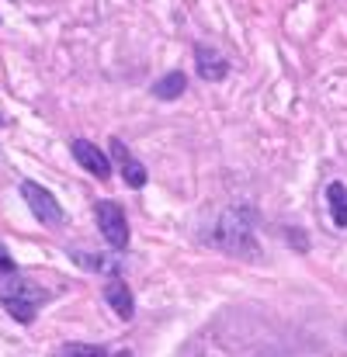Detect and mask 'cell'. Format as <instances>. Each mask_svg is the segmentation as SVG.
<instances>
[{
    "label": "cell",
    "instance_id": "obj_1",
    "mask_svg": "<svg viewBox=\"0 0 347 357\" xmlns=\"http://www.w3.org/2000/svg\"><path fill=\"white\" fill-rule=\"evenodd\" d=\"M209 239L226 253H257V212L250 205L226 208Z\"/></svg>",
    "mask_w": 347,
    "mask_h": 357
},
{
    "label": "cell",
    "instance_id": "obj_2",
    "mask_svg": "<svg viewBox=\"0 0 347 357\" xmlns=\"http://www.w3.org/2000/svg\"><path fill=\"white\" fill-rule=\"evenodd\" d=\"M0 302H3V309L17 319V323H35V312H38V305L45 302V295L31 284V281H24V278H17V274H3V281H0Z\"/></svg>",
    "mask_w": 347,
    "mask_h": 357
},
{
    "label": "cell",
    "instance_id": "obj_3",
    "mask_svg": "<svg viewBox=\"0 0 347 357\" xmlns=\"http://www.w3.org/2000/svg\"><path fill=\"white\" fill-rule=\"evenodd\" d=\"M21 198L28 202V208H31V215L42 222V226H63V208H59V202L42 188V184H35V181H24L21 184Z\"/></svg>",
    "mask_w": 347,
    "mask_h": 357
},
{
    "label": "cell",
    "instance_id": "obj_4",
    "mask_svg": "<svg viewBox=\"0 0 347 357\" xmlns=\"http://www.w3.org/2000/svg\"><path fill=\"white\" fill-rule=\"evenodd\" d=\"M94 215H98V229H101V236L108 239V246H112V250H125V243H128L125 212L118 208L115 202H98Z\"/></svg>",
    "mask_w": 347,
    "mask_h": 357
},
{
    "label": "cell",
    "instance_id": "obj_5",
    "mask_svg": "<svg viewBox=\"0 0 347 357\" xmlns=\"http://www.w3.org/2000/svg\"><path fill=\"white\" fill-rule=\"evenodd\" d=\"M70 153H73V160H77L87 174H94L98 181H108L112 163H108V156H105L94 142H87V139H73V142H70Z\"/></svg>",
    "mask_w": 347,
    "mask_h": 357
},
{
    "label": "cell",
    "instance_id": "obj_6",
    "mask_svg": "<svg viewBox=\"0 0 347 357\" xmlns=\"http://www.w3.org/2000/svg\"><path fill=\"white\" fill-rule=\"evenodd\" d=\"M112 156L118 160V167H121V181H125L128 188H146V167L125 149V142L112 139Z\"/></svg>",
    "mask_w": 347,
    "mask_h": 357
},
{
    "label": "cell",
    "instance_id": "obj_7",
    "mask_svg": "<svg viewBox=\"0 0 347 357\" xmlns=\"http://www.w3.org/2000/svg\"><path fill=\"white\" fill-rule=\"evenodd\" d=\"M195 66H198V77H202V80H212V84L226 80V73H230V63H226L219 52L205 49V45L195 49Z\"/></svg>",
    "mask_w": 347,
    "mask_h": 357
},
{
    "label": "cell",
    "instance_id": "obj_8",
    "mask_svg": "<svg viewBox=\"0 0 347 357\" xmlns=\"http://www.w3.org/2000/svg\"><path fill=\"white\" fill-rule=\"evenodd\" d=\"M105 298H108V305L115 309L118 319H132V316H135V302H132V291H128L125 281L112 278V281L105 284Z\"/></svg>",
    "mask_w": 347,
    "mask_h": 357
},
{
    "label": "cell",
    "instance_id": "obj_9",
    "mask_svg": "<svg viewBox=\"0 0 347 357\" xmlns=\"http://www.w3.org/2000/svg\"><path fill=\"white\" fill-rule=\"evenodd\" d=\"M184 87H188L184 73H181V70H170L167 77H160V80L153 84V98H160V101H177V98L184 94Z\"/></svg>",
    "mask_w": 347,
    "mask_h": 357
},
{
    "label": "cell",
    "instance_id": "obj_10",
    "mask_svg": "<svg viewBox=\"0 0 347 357\" xmlns=\"http://www.w3.org/2000/svg\"><path fill=\"white\" fill-rule=\"evenodd\" d=\"M327 202H330V215H334V222L344 229L347 226V188L341 181H334L330 188H327Z\"/></svg>",
    "mask_w": 347,
    "mask_h": 357
},
{
    "label": "cell",
    "instance_id": "obj_11",
    "mask_svg": "<svg viewBox=\"0 0 347 357\" xmlns=\"http://www.w3.org/2000/svg\"><path fill=\"white\" fill-rule=\"evenodd\" d=\"M73 260L80 264V267H87V271H101V274H118L121 271V264L118 260H108V257H91V253H73Z\"/></svg>",
    "mask_w": 347,
    "mask_h": 357
},
{
    "label": "cell",
    "instance_id": "obj_12",
    "mask_svg": "<svg viewBox=\"0 0 347 357\" xmlns=\"http://www.w3.org/2000/svg\"><path fill=\"white\" fill-rule=\"evenodd\" d=\"M56 357H108L101 347H94V344H63Z\"/></svg>",
    "mask_w": 347,
    "mask_h": 357
},
{
    "label": "cell",
    "instance_id": "obj_13",
    "mask_svg": "<svg viewBox=\"0 0 347 357\" xmlns=\"http://www.w3.org/2000/svg\"><path fill=\"white\" fill-rule=\"evenodd\" d=\"M0 274H14V260H10V253L3 250V243H0Z\"/></svg>",
    "mask_w": 347,
    "mask_h": 357
},
{
    "label": "cell",
    "instance_id": "obj_14",
    "mask_svg": "<svg viewBox=\"0 0 347 357\" xmlns=\"http://www.w3.org/2000/svg\"><path fill=\"white\" fill-rule=\"evenodd\" d=\"M112 357H132V354H128V351H118V354H112Z\"/></svg>",
    "mask_w": 347,
    "mask_h": 357
},
{
    "label": "cell",
    "instance_id": "obj_15",
    "mask_svg": "<svg viewBox=\"0 0 347 357\" xmlns=\"http://www.w3.org/2000/svg\"><path fill=\"white\" fill-rule=\"evenodd\" d=\"M0 125H3V115H0Z\"/></svg>",
    "mask_w": 347,
    "mask_h": 357
}]
</instances>
